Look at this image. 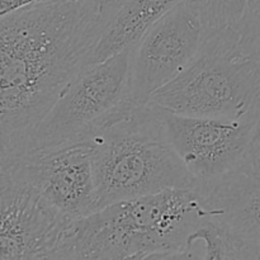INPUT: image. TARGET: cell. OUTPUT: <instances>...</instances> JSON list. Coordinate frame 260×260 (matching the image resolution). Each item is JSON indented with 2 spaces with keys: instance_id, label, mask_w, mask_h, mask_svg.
<instances>
[{
  "instance_id": "obj_1",
  "label": "cell",
  "mask_w": 260,
  "mask_h": 260,
  "mask_svg": "<svg viewBox=\"0 0 260 260\" xmlns=\"http://www.w3.org/2000/svg\"><path fill=\"white\" fill-rule=\"evenodd\" d=\"M109 20L91 0H48L0 17V159L27 152L40 122L90 65Z\"/></svg>"
},
{
  "instance_id": "obj_2",
  "label": "cell",
  "mask_w": 260,
  "mask_h": 260,
  "mask_svg": "<svg viewBox=\"0 0 260 260\" xmlns=\"http://www.w3.org/2000/svg\"><path fill=\"white\" fill-rule=\"evenodd\" d=\"M211 216L200 188L112 203L74 220L61 259H187V239Z\"/></svg>"
},
{
  "instance_id": "obj_3",
  "label": "cell",
  "mask_w": 260,
  "mask_h": 260,
  "mask_svg": "<svg viewBox=\"0 0 260 260\" xmlns=\"http://www.w3.org/2000/svg\"><path fill=\"white\" fill-rule=\"evenodd\" d=\"M99 208L169 189L198 188L168 139L159 108L135 106L89 141Z\"/></svg>"
},
{
  "instance_id": "obj_4",
  "label": "cell",
  "mask_w": 260,
  "mask_h": 260,
  "mask_svg": "<svg viewBox=\"0 0 260 260\" xmlns=\"http://www.w3.org/2000/svg\"><path fill=\"white\" fill-rule=\"evenodd\" d=\"M147 104L183 116H241L260 109V65L241 32L208 33L192 63Z\"/></svg>"
},
{
  "instance_id": "obj_5",
  "label": "cell",
  "mask_w": 260,
  "mask_h": 260,
  "mask_svg": "<svg viewBox=\"0 0 260 260\" xmlns=\"http://www.w3.org/2000/svg\"><path fill=\"white\" fill-rule=\"evenodd\" d=\"M132 48L84 69L40 122L27 152L89 142L128 113L136 106L131 94Z\"/></svg>"
},
{
  "instance_id": "obj_6",
  "label": "cell",
  "mask_w": 260,
  "mask_h": 260,
  "mask_svg": "<svg viewBox=\"0 0 260 260\" xmlns=\"http://www.w3.org/2000/svg\"><path fill=\"white\" fill-rule=\"evenodd\" d=\"M159 113L168 139L198 188L235 170L260 147V109L236 117L183 116L162 108Z\"/></svg>"
},
{
  "instance_id": "obj_7",
  "label": "cell",
  "mask_w": 260,
  "mask_h": 260,
  "mask_svg": "<svg viewBox=\"0 0 260 260\" xmlns=\"http://www.w3.org/2000/svg\"><path fill=\"white\" fill-rule=\"evenodd\" d=\"M205 40V25L194 0H183L132 48L131 94L136 106L169 84L192 63Z\"/></svg>"
},
{
  "instance_id": "obj_8",
  "label": "cell",
  "mask_w": 260,
  "mask_h": 260,
  "mask_svg": "<svg viewBox=\"0 0 260 260\" xmlns=\"http://www.w3.org/2000/svg\"><path fill=\"white\" fill-rule=\"evenodd\" d=\"M0 170L32 185L50 205L73 220L99 210L89 142L4 157L0 159Z\"/></svg>"
},
{
  "instance_id": "obj_9",
  "label": "cell",
  "mask_w": 260,
  "mask_h": 260,
  "mask_svg": "<svg viewBox=\"0 0 260 260\" xmlns=\"http://www.w3.org/2000/svg\"><path fill=\"white\" fill-rule=\"evenodd\" d=\"M0 259H61L73 218L32 185L0 170Z\"/></svg>"
},
{
  "instance_id": "obj_10",
  "label": "cell",
  "mask_w": 260,
  "mask_h": 260,
  "mask_svg": "<svg viewBox=\"0 0 260 260\" xmlns=\"http://www.w3.org/2000/svg\"><path fill=\"white\" fill-rule=\"evenodd\" d=\"M200 189L211 216L249 244L260 245V147L235 170Z\"/></svg>"
},
{
  "instance_id": "obj_11",
  "label": "cell",
  "mask_w": 260,
  "mask_h": 260,
  "mask_svg": "<svg viewBox=\"0 0 260 260\" xmlns=\"http://www.w3.org/2000/svg\"><path fill=\"white\" fill-rule=\"evenodd\" d=\"M183 0H126L114 13L91 56L90 65L132 48Z\"/></svg>"
},
{
  "instance_id": "obj_12",
  "label": "cell",
  "mask_w": 260,
  "mask_h": 260,
  "mask_svg": "<svg viewBox=\"0 0 260 260\" xmlns=\"http://www.w3.org/2000/svg\"><path fill=\"white\" fill-rule=\"evenodd\" d=\"M203 245L201 259H256V245L241 239L228 223L206 216L187 239V259H193L197 244Z\"/></svg>"
},
{
  "instance_id": "obj_13",
  "label": "cell",
  "mask_w": 260,
  "mask_h": 260,
  "mask_svg": "<svg viewBox=\"0 0 260 260\" xmlns=\"http://www.w3.org/2000/svg\"><path fill=\"white\" fill-rule=\"evenodd\" d=\"M205 25V36L221 29L241 32L256 0H194Z\"/></svg>"
},
{
  "instance_id": "obj_14",
  "label": "cell",
  "mask_w": 260,
  "mask_h": 260,
  "mask_svg": "<svg viewBox=\"0 0 260 260\" xmlns=\"http://www.w3.org/2000/svg\"><path fill=\"white\" fill-rule=\"evenodd\" d=\"M243 40L245 42L246 47L251 52L256 61L260 65V17L251 20L243 30Z\"/></svg>"
},
{
  "instance_id": "obj_15",
  "label": "cell",
  "mask_w": 260,
  "mask_h": 260,
  "mask_svg": "<svg viewBox=\"0 0 260 260\" xmlns=\"http://www.w3.org/2000/svg\"><path fill=\"white\" fill-rule=\"evenodd\" d=\"M48 0H0V17L33 7Z\"/></svg>"
},
{
  "instance_id": "obj_16",
  "label": "cell",
  "mask_w": 260,
  "mask_h": 260,
  "mask_svg": "<svg viewBox=\"0 0 260 260\" xmlns=\"http://www.w3.org/2000/svg\"><path fill=\"white\" fill-rule=\"evenodd\" d=\"M91 2L96 3V4L101 7L102 12H103L107 17L112 19L114 13L121 8V5L123 4L126 0H91Z\"/></svg>"
},
{
  "instance_id": "obj_17",
  "label": "cell",
  "mask_w": 260,
  "mask_h": 260,
  "mask_svg": "<svg viewBox=\"0 0 260 260\" xmlns=\"http://www.w3.org/2000/svg\"><path fill=\"white\" fill-rule=\"evenodd\" d=\"M259 15H260V0H256L255 5H254V8H253V12H251L250 17L248 18V20L253 19V18H255V17H259Z\"/></svg>"
},
{
  "instance_id": "obj_18",
  "label": "cell",
  "mask_w": 260,
  "mask_h": 260,
  "mask_svg": "<svg viewBox=\"0 0 260 260\" xmlns=\"http://www.w3.org/2000/svg\"><path fill=\"white\" fill-rule=\"evenodd\" d=\"M256 259H260V245H256Z\"/></svg>"
}]
</instances>
